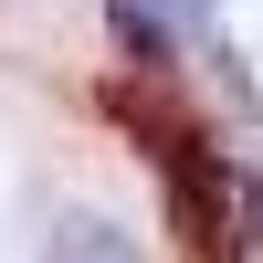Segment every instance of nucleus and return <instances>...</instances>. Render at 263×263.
Wrapping results in <instances>:
<instances>
[{
    "label": "nucleus",
    "mask_w": 263,
    "mask_h": 263,
    "mask_svg": "<svg viewBox=\"0 0 263 263\" xmlns=\"http://www.w3.org/2000/svg\"><path fill=\"white\" fill-rule=\"evenodd\" d=\"M105 11H116V42H137V53H179V42L211 32L221 0H105Z\"/></svg>",
    "instance_id": "1"
},
{
    "label": "nucleus",
    "mask_w": 263,
    "mask_h": 263,
    "mask_svg": "<svg viewBox=\"0 0 263 263\" xmlns=\"http://www.w3.org/2000/svg\"><path fill=\"white\" fill-rule=\"evenodd\" d=\"M42 263H137V242H126L116 221H95V211H74V221L53 232V253Z\"/></svg>",
    "instance_id": "2"
}]
</instances>
